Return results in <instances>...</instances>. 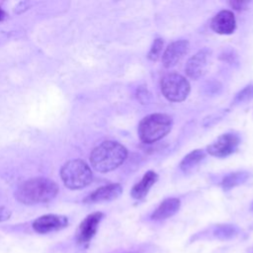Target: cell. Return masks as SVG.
Returning a JSON list of instances; mask_svg holds the SVG:
<instances>
[{
  "label": "cell",
  "instance_id": "1",
  "mask_svg": "<svg viewBox=\"0 0 253 253\" xmlns=\"http://www.w3.org/2000/svg\"><path fill=\"white\" fill-rule=\"evenodd\" d=\"M58 193V186L47 178H34L23 182L15 192L17 201L24 205H37L52 201Z\"/></svg>",
  "mask_w": 253,
  "mask_h": 253
},
{
  "label": "cell",
  "instance_id": "2",
  "mask_svg": "<svg viewBox=\"0 0 253 253\" xmlns=\"http://www.w3.org/2000/svg\"><path fill=\"white\" fill-rule=\"evenodd\" d=\"M126 156L127 150L123 144L114 140H106L92 150L90 162L96 171L106 173L122 165Z\"/></svg>",
  "mask_w": 253,
  "mask_h": 253
},
{
  "label": "cell",
  "instance_id": "3",
  "mask_svg": "<svg viewBox=\"0 0 253 253\" xmlns=\"http://www.w3.org/2000/svg\"><path fill=\"white\" fill-rule=\"evenodd\" d=\"M172 119L165 114H151L144 117L137 128L139 139L143 143H153L160 140L172 128Z\"/></svg>",
  "mask_w": 253,
  "mask_h": 253
},
{
  "label": "cell",
  "instance_id": "4",
  "mask_svg": "<svg viewBox=\"0 0 253 253\" xmlns=\"http://www.w3.org/2000/svg\"><path fill=\"white\" fill-rule=\"evenodd\" d=\"M60 176L64 185L71 190L86 187L91 183L93 178L90 167L81 159L67 161L60 170Z\"/></svg>",
  "mask_w": 253,
  "mask_h": 253
},
{
  "label": "cell",
  "instance_id": "5",
  "mask_svg": "<svg viewBox=\"0 0 253 253\" xmlns=\"http://www.w3.org/2000/svg\"><path fill=\"white\" fill-rule=\"evenodd\" d=\"M163 96L170 102H182L190 93V83L181 74L171 72L165 74L160 81Z\"/></svg>",
  "mask_w": 253,
  "mask_h": 253
},
{
  "label": "cell",
  "instance_id": "6",
  "mask_svg": "<svg viewBox=\"0 0 253 253\" xmlns=\"http://www.w3.org/2000/svg\"><path fill=\"white\" fill-rule=\"evenodd\" d=\"M104 214L101 211H96L88 214L79 224L75 239L79 245H88L92 238L95 236L98 226L103 219Z\"/></svg>",
  "mask_w": 253,
  "mask_h": 253
},
{
  "label": "cell",
  "instance_id": "7",
  "mask_svg": "<svg viewBox=\"0 0 253 253\" xmlns=\"http://www.w3.org/2000/svg\"><path fill=\"white\" fill-rule=\"evenodd\" d=\"M240 139L238 135L234 133H224L219 135L207 147V151L216 157H224L233 153L238 145Z\"/></svg>",
  "mask_w": 253,
  "mask_h": 253
},
{
  "label": "cell",
  "instance_id": "8",
  "mask_svg": "<svg viewBox=\"0 0 253 253\" xmlns=\"http://www.w3.org/2000/svg\"><path fill=\"white\" fill-rule=\"evenodd\" d=\"M68 225V218L60 214H44L36 218L33 223V229L40 234H46L52 231L60 230Z\"/></svg>",
  "mask_w": 253,
  "mask_h": 253
},
{
  "label": "cell",
  "instance_id": "9",
  "mask_svg": "<svg viewBox=\"0 0 253 253\" xmlns=\"http://www.w3.org/2000/svg\"><path fill=\"white\" fill-rule=\"evenodd\" d=\"M189 42L180 40L170 43L162 53V64L166 68L175 66L189 51Z\"/></svg>",
  "mask_w": 253,
  "mask_h": 253
},
{
  "label": "cell",
  "instance_id": "10",
  "mask_svg": "<svg viewBox=\"0 0 253 253\" xmlns=\"http://www.w3.org/2000/svg\"><path fill=\"white\" fill-rule=\"evenodd\" d=\"M210 51L208 49H202L193 55L186 63L185 70L187 75L194 80L204 76L208 69V59Z\"/></svg>",
  "mask_w": 253,
  "mask_h": 253
},
{
  "label": "cell",
  "instance_id": "11",
  "mask_svg": "<svg viewBox=\"0 0 253 253\" xmlns=\"http://www.w3.org/2000/svg\"><path fill=\"white\" fill-rule=\"evenodd\" d=\"M211 27L213 32L219 35H230L235 31L236 20L234 14L229 10L218 12L211 20Z\"/></svg>",
  "mask_w": 253,
  "mask_h": 253
},
{
  "label": "cell",
  "instance_id": "12",
  "mask_svg": "<svg viewBox=\"0 0 253 253\" xmlns=\"http://www.w3.org/2000/svg\"><path fill=\"white\" fill-rule=\"evenodd\" d=\"M123 192V187L118 184H109L103 187L98 188L90 195H88L84 199V203L87 204H94V203H102V202H109L113 201L121 196Z\"/></svg>",
  "mask_w": 253,
  "mask_h": 253
},
{
  "label": "cell",
  "instance_id": "13",
  "mask_svg": "<svg viewBox=\"0 0 253 253\" xmlns=\"http://www.w3.org/2000/svg\"><path fill=\"white\" fill-rule=\"evenodd\" d=\"M180 200L176 198H169L164 200L157 209L152 212L150 218L153 220H163L174 215L180 209Z\"/></svg>",
  "mask_w": 253,
  "mask_h": 253
},
{
  "label": "cell",
  "instance_id": "14",
  "mask_svg": "<svg viewBox=\"0 0 253 253\" xmlns=\"http://www.w3.org/2000/svg\"><path fill=\"white\" fill-rule=\"evenodd\" d=\"M158 180V175L153 172V171H147L143 177L141 178V180L136 183L132 189H131V197L135 200H141L143 199L149 189L156 183V181Z\"/></svg>",
  "mask_w": 253,
  "mask_h": 253
},
{
  "label": "cell",
  "instance_id": "15",
  "mask_svg": "<svg viewBox=\"0 0 253 253\" xmlns=\"http://www.w3.org/2000/svg\"><path fill=\"white\" fill-rule=\"evenodd\" d=\"M206 156V153L204 150L196 149L190 152L188 155L184 157L182 162L180 163V168L184 172H189L192 170L196 165H198Z\"/></svg>",
  "mask_w": 253,
  "mask_h": 253
},
{
  "label": "cell",
  "instance_id": "16",
  "mask_svg": "<svg viewBox=\"0 0 253 253\" xmlns=\"http://www.w3.org/2000/svg\"><path fill=\"white\" fill-rule=\"evenodd\" d=\"M249 175L246 172H235L227 175L221 182V185L224 190H228L232 187L238 186L244 183L248 179Z\"/></svg>",
  "mask_w": 253,
  "mask_h": 253
},
{
  "label": "cell",
  "instance_id": "17",
  "mask_svg": "<svg viewBox=\"0 0 253 253\" xmlns=\"http://www.w3.org/2000/svg\"><path fill=\"white\" fill-rule=\"evenodd\" d=\"M213 235L214 237L225 240V239H231L237 234V228L233 225L230 224H222V225H217L213 229Z\"/></svg>",
  "mask_w": 253,
  "mask_h": 253
},
{
  "label": "cell",
  "instance_id": "18",
  "mask_svg": "<svg viewBox=\"0 0 253 253\" xmlns=\"http://www.w3.org/2000/svg\"><path fill=\"white\" fill-rule=\"evenodd\" d=\"M162 48H163V41H162V39H159V38L155 39L153 43H152V45H151V47H150V50L148 52V55H147L148 58L150 60H153V61L157 60L160 57V55H161Z\"/></svg>",
  "mask_w": 253,
  "mask_h": 253
},
{
  "label": "cell",
  "instance_id": "19",
  "mask_svg": "<svg viewBox=\"0 0 253 253\" xmlns=\"http://www.w3.org/2000/svg\"><path fill=\"white\" fill-rule=\"evenodd\" d=\"M253 98V85L245 87L235 97V103H243Z\"/></svg>",
  "mask_w": 253,
  "mask_h": 253
},
{
  "label": "cell",
  "instance_id": "20",
  "mask_svg": "<svg viewBox=\"0 0 253 253\" xmlns=\"http://www.w3.org/2000/svg\"><path fill=\"white\" fill-rule=\"evenodd\" d=\"M136 97L141 102V104H147L150 100V93L147 91L146 88L141 86L139 89H137Z\"/></svg>",
  "mask_w": 253,
  "mask_h": 253
},
{
  "label": "cell",
  "instance_id": "21",
  "mask_svg": "<svg viewBox=\"0 0 253 253\" xmlns=\"http://www.w3.org/2000/svg\"><path fill=\"white\" fill-rule=\"evenodd\" d=\"M12 215V211L5 208V207H0V222L8 220Z\"/></svg>",
  "mask_w": 253,
  "mask_h": 253
},
{
  "label": "cell",
  "instance_id": "22",
  "mask_svg": "<svg viewBox=\"0 0 253 253\" xmlns=\"http://www.w3.org/2000/svg\"><path fill=\"white\" fill-rule=\"evenodd\" d=\"M229 4H230V5H231L233 8L237 9V10H241V9H243V8H245V7H246V5L248 4V2L233 1V2H229Z\"/></svg>",
  "mask_w": 253,
  "mask_h": 253
},
{
  "label": "cell",
  "instance_id": "23",
  "mask_svg": "<svg viewBox=\"0 0 253 253\" xmlns=\"http://www.w3.org/2000/svg\"><path fill=\"white\" fill-rule=\"evenodd\" d=\"M5 16H6L5 12L0 8V21H2V20L5 18Z\"/></svg>",
  "mask_w": 253,
  "mask_h": 253
},
{
  "label": "cell",
  "instance_id": "24",
  "mask_svg": "<svg viewBox=\"0 0 253 253\" xmlns=\"http://www.w3.org/2000/svg\"><path fill=\"white\" fill-rule=\"evenodd\" d=\"M251 210L253 211V204H252V206H251Z\"/></svg>",
  "mask_w": 253,
  "mask_h": 253
},
{
  "label": "cell",
  "instance_id": "25",
  "mask_svg": "<svg viewBox=\"0 0 253 253\" xmlns=\"http://www.w3.org/2000/svg\"><path fill=\"white\" fill-rule=\"evenodd\" d=\"M128 253H138V252H128Z\"/></svg>",
  "mask_w": 253,
  "mask_h": 253
}]
</instances>
